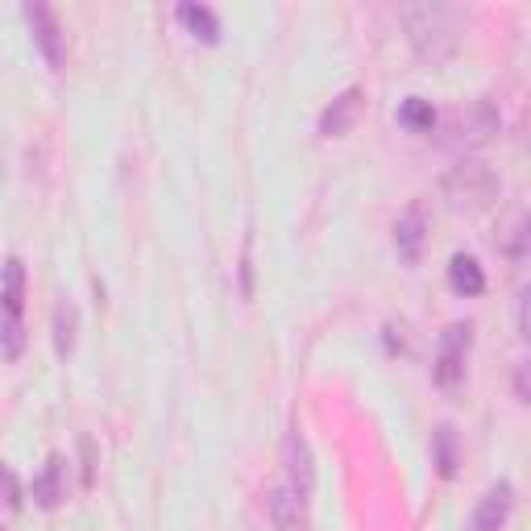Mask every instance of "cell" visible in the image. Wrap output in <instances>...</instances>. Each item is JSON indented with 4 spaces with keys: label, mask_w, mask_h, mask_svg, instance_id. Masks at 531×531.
I'll list each match as a JSON object with an SVG mask.
<instances>
[{
    "label": "cell",
    "mask_w": 531,
    "mask_h": 531,
    "mask_svg": "<svg viewBox=\"0 0 531 531\" xmlns=\"http://www.w3.org/2000/svg\"><path fill=\"white\" fill-rule=\"evenodd\" d=\"M403 21L411 30V42L424 59H444L453 50V38H457V13L444 9V5H415V9H403Z\"/></svg>",
    "instance_id": "obj_2"
},
{
    "label": "cell",
    "mask_w": 531,
    "mask_h": 531,
    "mask_svg": "<svg viewBox=\"0 0 531 531\" xmlns=\"http://www.w3.org/2000/svg\"><path fill=\"white\" fill-rule=\"evenodd\" d=\"M63 473H67V461H63L59 453H54V457L42 465V473L34 478V502H38L42 511H54V507H59V502L67 498V490H63Z\"/></svg>",
    "instance_id": "obj_8"
},
{
    "label": "cell",
    "mask_w": 531,
    "mask_h": 531,
    "mask_svg": "<svg viewBox=\"0 0 531 531\" xmlns=\"http://www.w3.org/2000/svg\"><path fill=\"white\" fill-rule=\"evenodd\" d=\"M25 266L21 258L5 262L0 274V353L17 361L25 353Z\"/></svg>",
    "instance_id": "obj_1"
},
{
    "label": "cell",
    "mask_w": 531,
    "mask_h": 531,
    "mask_svg": "<svg viewBox=\"0 0 531 531\" xmlns=\"http://www.w3.org/2000/svg\"><path fill=\"white\" fill-rule=\"evenodd\" d=\"M395 245H399V258H403V262H415V258H419V249H424V212H419V208H411V212L399 220Z\"/></svg>",
    "instance_id": "obj_13"
},
{
    "label": "cell",
    "mask_w": 531,
    "mask_h": 531,
    "mask_svg": "<svg viewBox=\"0 0 531 531\" xmlns=\"http://www.w3.org/2000/svg\"><path fill=\"white\" fill-rule=\"evenodd\" d=\"M283 461H287V486L307 502V494L316 486V465H312V449H307V440L295 424L283 436Z\"/></svg>",
    "instance_id": "obj_5"
},
{
    "label": "cell",
    "mask_w": 531,
    "mask_h": 531,
    "mask_svg": "<svg viewBox=\"0 0 531 531\" xmlns=\"http://www.w3.org/2000/svg\"><path fill=\"white\" fill-rule=\"evenodd\" d=\"M21 17L30 21V34L38 42V50H42V59L50 67H63L67 42H63V25H59V17H54V9L42 5V0H30V5H21Z\"/></svg>",
    "instance_id": "obj_3"
},
{
    "label": "cell",
    "mask_w": 531,
    "mask_h": 531,
    "mask_svg": "<svg viewBox=\"0 0 531 531\" xmlns=\"http://www.w3.org/2000/svg\"><path fill=\"white\" fill-rule=\"evenodd\" d=\"M399 125L411 129V133H432V125H436V108H432L428 100L411 96V100L399 104Z\"/></svg>",
    "instance_id": "obj_15"
},
{
    "label": "cell",
    "mask_w": 531,
    "mask_h": 531,
    "mask_svg": "<svg viewBox=\"0 0 531 531\" xmlns=\"http://www.w3.org/2000/svg\"><path fill=\"white\" fill-rule=\"evenodd\" d=\"M179 21L187 25L191 38H200V42H208V46L220 42V17H216L208 5H179Z\"/></svg>",
    "instance_id": "obj_11"
},
{
    "label": "cell",
    "mask_w": 531,
    "mask_h": 531,
    "mask_svg": "<svg viewBox=\"0 0 531 531\" xmlns=\"http://www.w3.org/2000/svg\"><path fill=\"white\" fill-rule=\"evenodd\" d=\"M449 283H453L457 295H482L486 291V274H482L478 258L453 254V262H449Z\"/></svg>",
    "instance_id": "obj_10"
},
{
    "label": "cell",
    "mask_w": 531,
    "mask_h": 531,
    "mask_svg": "<svg viewBox=\"0 0 531 531\" xmlns=\"http://www.w3.org/2000/svg\"><path fill=\"white\" fill-rule=\"evenodd\" d=\"M511 511H515V486L498 482V486H490L482 494L478 511H473V519H469V531H502L507 519H511Z\"/></svg>",
    "instance_id": "obj_6"
},
{
    "label": "cell",
    "mask_w": 531,
    "mask_h": 531,
    "mask_svg": "<svg viewBox=\"0 0 531 531\" xmlns=\"http://www.w3.org/2000/svg\"><path fill=\"white\" fill-rule=\"evenodd\" d=\"M357 113H361V88H349V92H341L337 100H332L324 113H320V137H345L349 129H353V121H357Z\"/></svg>",
    "instance_id": "obj_7"
},
{
    "label": "cell",
    "mask_w": 531,
    "mask_h": 531,
    "mask_svg": "<svg viewBox=\"0 0 531 531\" xmlns=\"http://www.w3.org/2000/svg\"><path fill=\"white\" fill-rule=\"evenodd\" d=\"M266 511H270L274 531H303V498L291 486H278L266 498Z\"/></svg>",
    "instance_id": "obj_9"
},
{
    "label": "cell",
    "mask_w": 531,
    "mask_h": 531,
    "mask_svg": "<svg viewBox=\"0 0 531 531\" xmlns=\"http://www.w3.org/2000/svg\"><path fill=\"white\" fill-rule=\"evenodd\" d=\"M75 332H79V312L71 299H59L54 307V353L59 357H71L75 353Z\"/></svg>",
    "instance_id": "obj_12"
},
{
    "label": "cell",
    "mask_w": 531,
    "mask_h": 531,
    "mask_svg": "<svg viewBox=\"0 0 531 531\" xmlns=\"http://www.w3.org/2000/svg\"><path fill=\"white\" fill-rule=\"evenodd\" d=\"M473 345V328L469 324H449L440 337V353H436V382L440 386H457L465 378V357Z\"/></svg>",
    "instance_id": "obj_4"
},
{
    "label": "cell",
    "mask_w": 531,
    "mask_h": 531,
    "mask_svg": "<svg viewBox=\"0 0 531 531\" xmlns=\"http://www.w3.org/2000/svg\"><path fill=\"white\" fill-rule=\"evenodd\" d=\"M432 457H436L440 478H457V432L449 424H440L432 432Z\"/></svg>",
    "instance_id": "obj_14"
},
{
    "label": "cell",
    "mask_w": 531,
    "mask_h": 531,
    "mask_svg": "<svg viewBox=\"0 0 531 531\" xmlns=\"http://www.w3.org/2000/svg\"><path fill=\"white\" fill-rule=\"evenodd\" d=\"M0 502H5L9 511H21V486H17V473L0 461Z\"/></svg>",
    "instance_id": "obj_16"
},
{
    "label": "cell",
    "mask_w": 531,
    "mask_h": 531,
    "mask_svg": "<svg viewBox=\"0 0 531 531\" xmlns=\"http://www.w3.org/2000/svg\"><path fill=\"white\" fill-rule=\"evenodd\" d=\"M96 478V449H92V440H83V486H92Z\"/></svg>",
    "instance_id": "obj_17"
}]
</instances>
